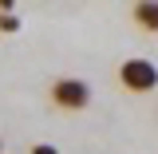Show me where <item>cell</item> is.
Masks as SVG:
<instances>
[{"mask_svg": "<svg viewBox=\"0 0 158 154\" xmlns=\"http://www.w3.org/2000/svg\"><path fill=\"white\" fill-rule=\"evenodd\" d=\"M118 83H123V91H131V95H150L158 91V67L150 59H123V67H118Z\"/></svg>", "mask_w": 158, "mask_h": 154, "instance_id": "obj_1", "label": "cell"}, {"mask_svg": "<svg viewBox=\"0 0 158 154\" xmlns=\"http://www.w3.org/2000/svg\"><path fill=\"white\" fill-rule=\"evenodd\" d=\"M52 103L59 111H83L91 103V83L87 79H75V75H63L52 83Z\"/></svg>", "mask_w": 158, "mask_h": 154, "instance_id": "obj_2", "label": "cell"}, {"mask_svg": "<svg viewBox=\"0 0 158 154\" xmlns=\"http://www.w3.org/2000/svg\"><path fill=\"white\" fill-rule=\"evenodd\" d=\"M131 20H135L142 32H154L158 36V0H138L131 8Z\"/></svg>", "mask_w": 158, "mask_h": 154, "instance_id": "obj_3", "label": "cell"}, {"mask_svg": "<svg viewBox=\"0 0 158 154\" xmlns=\"http://www.w3.org/2000/svg\"><path fill=\"white\" fill-rule=\"evenodd\" d=\"M0 32H20V16L16 12H4L0 16Z\"/></svg>", "mask_w": 158, "mask_h": 154, "instance_id": "obj_4", "label": "cell"}, {"mask_svg": "<svg viewBox=\"0 0 158 154\" xmlns=\"http://www.w3.org/2000/svg\"><path fill=\"white\" fill-rule=\"evenodd\" d=\"M32 154H59L56 146H48V142H36V146H32Z\"/></svg>", "mask_w": 158, "mask_h": 154, "instance_id": "obj_5", "label": "cell"}]
</instances>
